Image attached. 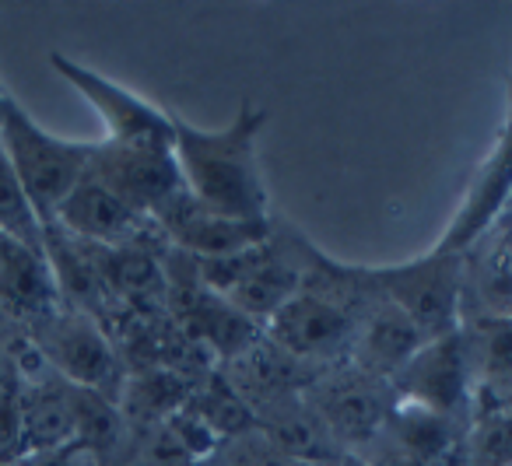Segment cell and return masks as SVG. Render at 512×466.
Instances as JSON below:
<instances>
[{
    "mask_svg": "<svg viewBox=\"0 0 512 466\" xmlns=\"http://www.w3.org/2000/svg\"><path fill=\"white\" fill-rule=\"evenodd\" d=\"M271 113L242 99L228 127L204 130L172 116V155L183 186L200 207L235 221H271V193L260 169V134Z\"/></svg>",
    "mask_w": 512,
    "mask_h": 466,
    "instance_id": "1",
    "label": "cell"
},
{
    "mask_svg": "<svg viewBox=\"0 0 512 466\" xmlns=\"http://www.w3.org/2000/svg\"><path fill=\"white\" fill-rule=\"evenodd\" d=\"M0 148L8 155L15 176L22 179L25 197L32 200L43 228L53 221L57 207L71 197L74 186L88 176V162H92V141H67V137L50 134L11 95L0 113Z\"/></svg>",
    "mask_w": 512,
    "mask_h": 466,
    "instance_id": "2",
    "label": "cell"
},
{
    "mask_svg": "<svg viewBox=\"0 0 512 466\" xmlns=\"http://www.w3.org/2000/svg\"><path fill=\"white\" fill-rule=\"evenodd\" d=\"M376 291L393 302L425 340L446 337L463 326V298H467V256L432 253L414 256L397 267L369 270Z\"/></svg>",
    "mask_w": 512,
    "mask_h": 466,
    "instance_id": "3",
    "label": "cell"
},
{
    "mask_svg": "<svg viewBox=\"0 0 512 466\" xmlns=\"http://www.w3.org/2000/svg\"><path fill=\"white\" fill-rule=\"evenodd\" d=\"M32 344L43 361L64 382L78 389H92L113 400L123 389V368L116 347L95 323V316L78 309H57L36 323Z\"/></svg>",
    "mask_w": 512,
    "mask_h": 466,
    "instance_id": "4",
    "label": "cell"
},
{
    "mask_svg": "<svg viewBox=\"0 0 512 466\" xmlns=\"http://www.w3.org/2000/svg\"><path fill=\"white\" fill-rule=\"evenodd\" d=\"M50 64L67 85H74L95 106V113L106 123V141L127 144V148L172 151V134H176L172 130V113H165L155 102L134 95L130 88L95 74L92 67L64 57V53H53Z\"/></svg>",
    "mask_w": 512,
    "mask_h": 466,
    "instance_id": "5",
    "label": "cell"
},
{
    "mask_svg": "<svg viewBox=\"0 0 512 466\" xmlns=\"http://www.w3.org/2000/svg\"><path fill=\"white\" fill-rule=\"evenodd\" d=\"M393 400L425 407L442 417H460L474 396L470 347L463 326L446 337H435L393 375Z\"/></svg>",
    "mask_w": 512,
    "mask_h": 466,
    "instance_id": "6",
    "label": "cell"
},
{
    "mask_svg": "<svg viewBox=\"0 0 512 466\" xmlns=\"http://www.w3.org/2000/svg\"><path fill=\"white\" fill-rule=\"evenodd\" d=\"M264 333L267 344L292 361H337L355 347L358 316L341 302L299 291L267 319Z\"/></svg>",
    "mask_w": 512,
    "mask_h": 466,
    "instance_id": "7",
    "label": "cell"
},
{
    "mask_svg": "<svg viewBox=\"0 0 512 466\" xmlns=\"http://www.w3.org/2000/svg\"><path fill=\"white\" fill-rule=\"evenodd\" d=\"M512 221V120L505 116L491 155L481 162L467 186V197L456 207L453 221L446 225L442 239L435 242L439 253L467 256L470 249L484 246L498 221Z\"/></svg>",
    "mask_w": 512,
    "mask_h": 466,
    "instance_id": "8",
    "label": "cell"
},
{
    "mask_svg": "<svg viewBox=\"0 0 512 466\" xmlns=\"http://www.w3.org/2000/svg\"><path fill=\"white\" fill-rule=\"evenodd\" d=\"M155 228L165 235L176 253H186L193 260H225V256L246 253L253 246L271 242L274 225L271 221H235L211 214L183 190H176L155 214Z\"/></svg>",
    "mask_w": 512,
    "mask_h": 466,
    "instance_id": "9",
    "label": "cell"
},
{
    "mask_svg": "<svg viewBox=\"0 0 512 466\" xmlns=\"http://www.w3.org/2000/svg\"><path fill=\"white\" fill-rule=\"evenodd\" d=\"M88 176L113 190L127 207L151 218L176 190H183V176L172 151L162 148H127V144L95 141Z\"/></svg>",
    "mask_w": 512,
    "mask_h": 466,
    "instance_id": "10",
    "label": "cell"
},
{
    "mask_svg": "<svg viewBox=\"0 0 512 466\" xmlns=\"http://www.w3.org/2000/svg\"><path fill=\"white\" fill-rule=\"evenodd\" d=\"M306 400L327 424L334 442L351 456H362L383 435L393 410V403L379 389V379H369L365 372L316 382Z\"/></svg>",
    "mask_w": 512,
    "mask_h": 466,
    "instance_id": "11",
    "label": "cell"
},
{
    "mask_svg": "<svg viewBox=\"0 0 512 466\" xmlns=\"http://www.w3.org/2000/svg\"><path fill=\"white\" fill-rule=\"evenodd\" d=\"M50 225L64 228L78 242L99 249H123V246H144L148 232H158L155 221L137 214L127 207L113 190L99 183V179L85 176L71 190V197L57 207Z\"/></svg>",
    "mask_w": 512,
    "mask_h": 466,
    "instance_id": "12",
    "label": "cell"
},
{
    "mask_svg": "<svg viewBox=\"0 0 512 466\" xmlns=\"http://www.w3.org/2000/svg\"><path fill=\"white\" fill-rule=\"evenodd\" d=\"M428 340L421 337V330L397 309L393 302H386L376 291V298L369 302V309L358 319L355 333V365L358 372H365L369 379L390 382L414 354L425 347Z\"/></svg>",
    "mask_w": 512,
    "mask_h": 466,
    "instance_id": "13",
    "label": "cell"
},
{
    "mask_svg": "<svg viewBox=\"0 0 512 466\" xmlns=\"http://www.w3.org/2000/svg\"><path fill=\"white\" fill-rule=\"evenodd\" d=\"M57 281L46 253L0 235V298L11 312H25L39 323L57 312Z\"/></svg>",
    "mask_w": 512,
    "mask_h": 466,
    "instance_id": "14",
    "label": "cell"
},
{
    "mask_svg": "<svg viewBox=\"0 0 512 466\" xmlns=\"http://www.w3.org/2000/svg\"><path fill=\"white\" fill-rule=\"evenodd\" d=\"M467 333L474 389L505 400L512 396V319L481 316Z\"/></svg>",
    "mask_w": 512,
    "mask_h": 466,
    "instance_id": "15",
    "label": "cell"
},
{
    "mask_svg": "<svg viewBox=\"0 0 512 466\" xmlns=\"http://www.w3.org/2000/svg\"><path fill=\"white\" fill-rule=\"evenodd\" d=\"M0 235L22 242L36 253H46V228L32 200L25 197V186L11 169L4 148H0Z\"/></svg>",
    "mask_w": 512,
    "mask_h": 466,
    "instance_id": "16",
    "label": "cell"
},
{
    "mask_svg": "<svg viewBox=\"0 0 512 466\" xmlns=\"http://www.w3.org/2000/svg\"><path fill=\"white\" fill-rule=\"evenodd\" d=\"M474 298L481 302V316L512 319V249L509 242H495L484 249L474 270Z\"/></svg>",
    "mask_w": 512,
    "mask_h": 466,
    "instance_id": "17",
    "label": "cell"
},
{
    "mask_svg": "<svg viewBox=\"0 0 512 466\" xmlns=\"http://www.w3.org/2000/svg\"><path fill=\"white\" fill-rule=\"evenodd\" d=\"M463 445L470 466H512V410H491L481 417Z\"/></svg>",
    "mask_w": 512,
    "mask_h": 466,
    "instance_id": "18",
    "label": "cell"
},
{
    "mask_svg": "<svg viewBox=\"0 0 512 466\" xmlns=\"http://www.w3.org/2000/svg\"><path fill=\"white\" fill-rule=\"evenodd\" d=\"M200 466H299L278 452L271 442H267L260 431H246V435H232L211 452V459Z\"/></svg>",
    "mask_w": 512,
    "mask_h": 466,
    "instance_id": "19",
    "label": "cell"
},
{
    "mask_svg": "<svg viewBox=\"0 0 512 466\" xmlns=\"http://www.w3.org/2000/svg\"><path fill=\"white\" fill-rule=\"evenodd\" d=\"M15 466H106V463H102L95 452H88L85 445L67 442V445H57V449L32 452V456L15 459Z\"/></svg>",
    "mask_w": 512,
    "mask_h": 466,
    "instance_id": "20",
    "label": "cell"
},
{
    "mask_svg": "<svg viewBox=\"0 0 512 466\" xmlns=\"http://www.w3.org/2000/svg\"><path fill=\"white\" fill-rule=\"evenodd\" d=\"M8 375H11V361H8V354L0 351V389H4V382H8Z\"/></svg>",
    "mask_w": 512,
    "mask_h": 466,
    "instance_id": "21",
    "label": "cell"
},
{
    "mask_svg": "<svg viewBox=\"0 0 512 466\" xmlns=\"http://www.w3.org/2000/svg\"><path fill=\"white\" fill-rule=\"evenodd\" d=\"M337 466H372V463H365L362 456H351V452H344L341 463H337Z\"/></svg>",
    "mask_w": 512,
    "mask_h": 466,
    "instance_id": "22",
    "label": "cell"
},
{
    "mask_svg": "<svg viewBox=\"0 0 512 466\" xmlns=\"http://www.w3.org/2000/svg\"><path fill=\"white\" fill-rule=\"evenodd\" d=\"M4 102H8V92H4V88H0V113H4Z\"/></svg>",
    "mask_w": 512,
    "mask_h": 466,
    "instance_id": "23",
    "label": "cell"
},
{
    "mask_svg": "<svg viewBox=\"0 0 512 466\" xmlns=\"http://www.w3.org/2000/svg\"><path fill=\"white\" fill-rule=\"evenodd\" d=\"M509 120H512V81H509Z\"/></svg>",
    "mask_w": 512,
    "mask_h": 466,
    "instance_id": "24",
    "label": "cell"
},
{
    "mask_svg": "<svg viewBox=\"0 0 512 466\" xmlns=\"http://www.w3.org/2000/svg\"><path fill=\"white\" fill-rule=\"evenodd\" d=\"M505 242H509V249H512V228H509V239H505Z\"/></svg>",
    "mask_w": 512,
    "mask_h": 466,
    "instance_id": "25",
    "label": "cell"
}]
</instances>
